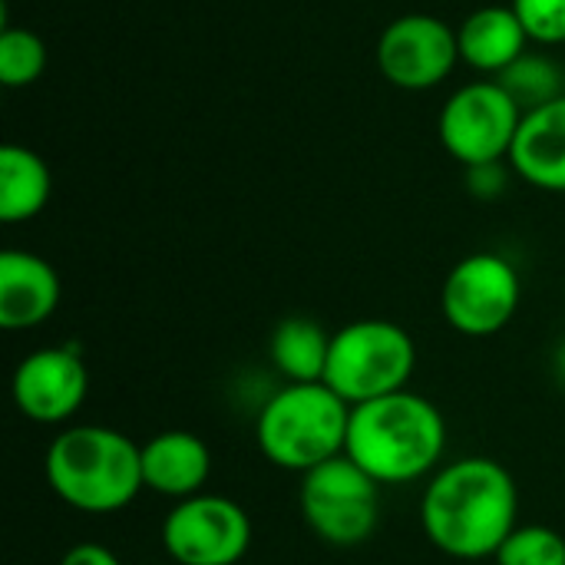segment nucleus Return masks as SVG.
<instances>
[{
    "instance_id": "nucleus-1",
    "label": "nucleus",
    "mask_w": 565,
    "mask_h": 565,
    "mask_svg": "<svg viewBox=\"0 0 565 565\" xmlns=\"http://www.w3.org/2000/svg\"><path fill=\"white\" fill-rule=\"evenodd\" d=\"M520 490L513 473L490 457H460L427 477L420 526L434 550L450 559H493L520 526Z\"/></svg>"
},
{
    "instance_id": "nucleus-2",
    "label": "nucleus",
    "mask_w": 565,
    "mask_h": 565,
    "mask_svg": "<svg viewBox=\"0 0 565 565\" xmlns=\"http://www.w3.org/2000/svg\"><path fill=\"white\" fill-rule=\"evenodd\" d=\"M344 454L381 487L417 483L444 467L447 420L434 401L407 387L351 407Z\"/></svg>"
},
{
    "instance_id": "nucleus-3",
    "label": "nucleus",
    "mask_w": 565,
    "mask_h": 565,
    "mask_svg": "<svg viewBox=\"0 0 565 565\" xmlns=\"http://www.w3.org/2000/svg\"><path fill=\"white\" fill-rule=\"evenodd\" d=\"M43 473L60 503L76 513L109 516L126 510L142 490V447L116 427L79 424L53 437Z\"/></svg>"
},
{
    "instance_id": "nucleus-4",
    "label": "nucleus",
    "mask_w": 565,
    "mask_h": 565,
    "mask_svg": "<svg viewBox=\"0 0 565 565\" xmlns=\"http://www.w3.org/2000/svg\"><path fill=\"white\" fill-rule=\"evenodd\" d=\"M348 424L351 404L324 381L285 384L262 404L255 440L271 467L305 477L344 454Z\"/></svg>"
},
{
    "instance_id": "nucleus-5",
    "label": "nucleus",
    "mask_w": 565,
    "mask_h": 565,
    "mask_svg": "<svg viewBox=\"0 0 565 565\" xmlns=\"http://www.w3.org/2000/svg\"><path fill=\"white\" fill-rule=\"evenodd\" d=\"M417 371V344L397 321L364 318L331 334L324 384L351 407L407 391Z\"/></svg>"
},
{
    "instance_id": "nucleus-6",
    "label": "nucleus",
    "mask_w": 565,
    "mask_h": 565,
    "mask_svg": "<svg viewBox=\"0 0 565 565\" xmlns=\"http://www.w3.org/2000/svg\"><path fill=\"white\" fill-rule=\"evenodd\" d=\"M381 483L348 454L301 477V516L328 546H361L377 530Z\"/></svg>"
},
{
    "instance_id": "nucleus-7",
    "label": "nucleus",
    "mask_w": 565,
    "mask_h": 565,
    "mask_svg": "<svg viewBox=\"0 0 565 565\" xmlns=\"http://www.w3.org/2000/svg\"><path fill=\"white\" fill-rule=\"evenodd\" d=\"M523 106L500 79H477L460 86L440 109L437 136L444 149L467 169L503 162L516 142Z\"/></svg>"
},
{
    "instance_id": "nucleus-8",
    "label": "nucleus",
    "mask_w": 565,
    "mask_h": 565,
    "mask_svg": "<svg viewBox=\"0 0 565 565\" xmlns=\"http://www.w3.org/2000/svg\"><path fill=\"white\" fill-rule=\"evenodd\" d=\"M523 281L510 258L497 252H473L460 258L440 291L447 324L463 338H493L520 311Z\"/></svg>"
},
{
    "instance_id": "nucleus-9",
    "label": "nucleus",
    "mask_w": 565,
    "mask_h": 565,
    "mask_svg": "<svg viewBox=\"0 0 565 565\" xmlns=\"http://www.w3.org/2000/svg\"><path fill=\"white\" fill-rule=\"evenodd\" d=\"M162 550L175 565H238L252 550V516L218 493L179 500L162 520Z\"/></svg>"
},
{
    "instance_id": "nucleus-10",
    "label": "nucleus",
    "mask_w": 565,
    "mask_h": 565,
    "mask_svg": "<svg viewBox=\"0 0 565 565\" xmlns=\"http://www.w3.org/2000/svg\"><path fill=\"white\" fill-rule=\"evenodd\" d=\"M460 63L457 30L434 13H404L377 40V66L401 89H434Z\"/></svg>"
},
{
    "instance_id": "nucleus-11",
    "label": "nucleus",
    "mask_w": 565,
    "mask_h": 565,
    "mask_svg": "<svg viewBox=\"0 0 565 565\" xmlns=\"http://www.w3.org/2000/svg\"><path fill=\"white\" fill-rule=\"evenodd\" d=\"M13 404L33 424H66L89 394V371L76 348H36L13 371Z\"/></svg>"
},
{
    "instance_id": "nucleus-12",
    "label": "nucleus",
    "mask_w": 565,
    "mask_h": 565,
    "mask_svg": "<svg viewBox=\"0 0 565 565\" xmlns=\"http://www.w3.org/2000/svg\"><path fill=\"white\" fill-rule=\"evenodd\" d=\"M60 275L56 268L23 248L0 252V328L26 331L53 318L60 308Z\"/></svg>"
},
{
    "instance_id": "nucleus-13",
    "label": "nucleus",
    "mask_w": 565,
    "mask_h": 565,
    "mask_svg": "<svg viewBox=\"0 0 565 565\" xmlns=\"http://www.w3.org/2000/svg\"><path fill=\"white\" fill-rule=\"evenodd\" d=\"M212 477V450L199 434L166 430L142 444V483L166 500H189L205 493Z\"/></svg>"
},
{
    "instance_id": "nucleus-14",
    "label": "nucleus",
    "mask_w": 565,
    "mask_h": 565,
    "mask_svg": "<svg viewBox=\"0 0 565 565\" xmlns=\"http://www.w3.org/2000/svg\"><path fill=\"white\" fill-rule=\"evenodd\" d=\"M510 166L533 189L565 192V93L523 113Z\"/></svg>"
},
{
    "instance_id": "nucleus-15",
    "label": "nucleus",
    "mask_w": 565,
    "mask_h": 565,
    "mask_svg": "<svg viewBox=\"0 0 565 565\" xmlns=\"http://www.w3.org/2000/svg\"><path fill=\"white\" fill-rule=\"evenodd\" d=\"M460 60L480 73H507L533 43L520 13L510 7H480L457 26Z\"/></svg>"
},
{
    "instance_id": "nucleus-16",
    "label": "nucleus",
    "mask_w": 565,
    "mask_h": 565,
    "mask_svg": "<svg viewBox=\"0 0 565 565\" xmlns=\"http://www.w3.org/2000/svg\"><path fill=\"white\" fill-rule=\"evenodd\" d=\"M53 192V175L43 156L26 146H0V222L20 225L36 218Z\"/></svg>"
},
{
    "instance_id": "nucleus-17",
    "label": "nucleus",
    "mask_w": 565,
    "mask_h": 565,
    "mask_svg": "<svg viewBox=\"0 0 565 565\" xmlns=\"http://www.w3.org/2000/svg\"><path fill=\"white\" fill-rule=\"evenodd\" d=\"M275 371L288 384H318L324 381L331 358V334L311 318H285L268 341Z\"/></svg>"
},
{
    "instance_id": "nucleus-18",
    "label": "nucleus",
    "mask_w": 565,
    "mask_h": 565,
    "mask_svg": "<svg viewBox=\"0 0 565 565\" xmlns=\"http://www.w3.org/2000/svg\"><path fill=\"white\" fill-rule=\"evenodd\" d=\"M46 70V43L26 26L0 30V83L7 89L33 86Z\"/></svg>"
},
{
    "instance_id": "nucleus-19",
    "label": "nucleus",
    "mask_w": 565,
    "mask_h": 565,
    "mask_svg": "<svg viewBox=\"0 0 565 565\" xmlns=\"http://www.w3.org/2000/svg\"><path fill=\"white\" fill-rule=\"evenodd\" d=\"M497 79H500V83L507 86V93L523 106V113H526V109H536V106H543V103H550V99H556V96H563L556 63H550V60L540 56V53H523V56H520L507 73H500Z\"/></svg>"
},
{
    "instance_id": "nucleus-20",
    "label": "nucleus",
    "mask_w": 565,
    "mask_h": 565,
    "mask_svg": "<svg viewBox=\"0 0 565 565\" xmlns=\"http://www.w3.org/2000/svg\"><path fill=\"white\" fill-rule=\"evenodd\" d=\"M493 559L497 565H565V536L543 523L516 526Z\"/></svg>"
},
{
    "instance_id": "nucleus-21",
    "label": "nucleus",
    "mask_w": 565,
    "mask_h": 565,
    "mask_svg": "<svg viewBox=\"0 0 565 565\" xmlns=\"http://www.w3.org/2000/svg\"><path fill=\"white\" fill-rule=\"evenodd\" d=\"M533 43H565V0H513Z\"/></svg>"
},
{
    "instance_id": "nucleus-22",
    "label": "nucleus",
    "mask_w": 565,
    "mask_h": 565,
    "mask_svg": "<svg viewBox=\"0 0 565 565\" xmlns=\"http://www.w3.org/2000/svg\"><path fill=\"white\" fill-rule=\"evenodd\" d=\"M467 185L477 199H497L507 189V169L503 162H487V166H473L467 169Z\"/></svg>"
},
{
    "instance_id": "nucleus-23",
    "label": "nucleus",
    "mask_w": 565,
    "mask_h": 565,
    "mask_svg": "<svg viewBox=\"0 0 565 565\" xmlns=\"http://www.w3.org/2000/svg\"><path fill=\"white\" fill-rule=\"evenodd\" d=\"M60 565H122V563H119V556H116L113 550H106V546H99V543H76V546H70V550L63 553Z\"/></svg>"
},
{
    "instance_id": "nucleus-24",
    "label": "nucleus",
    "mask_w": 565,
    "mask_h": 565,
    "mask_svg": "<svg viewBox=\"0 0 565 565\" xmlns=\"http://www.w3.org/2000/svg\"><path fill=\"white\" fill-rule=\"evenodd\" d=\"M553 367H556V377L563 381L565 387V338L559 341V348H556V358H553Z\"/></svg>"
},
{
    "instance_id": "nucleus-25",
    "label": "nucleus",
    "mask_w": 565,
    "mask_h": 565,
    "mask_svg": "<svg viewBox=\"0 0 565 565\" xmlns=\"http://www.w3.org/2000/svg\"><path fill=\"white\" fill-rule=\"evenodd\" d=\"M166 565H175V563H166Z\"/></svg>"
}]
</instances>
